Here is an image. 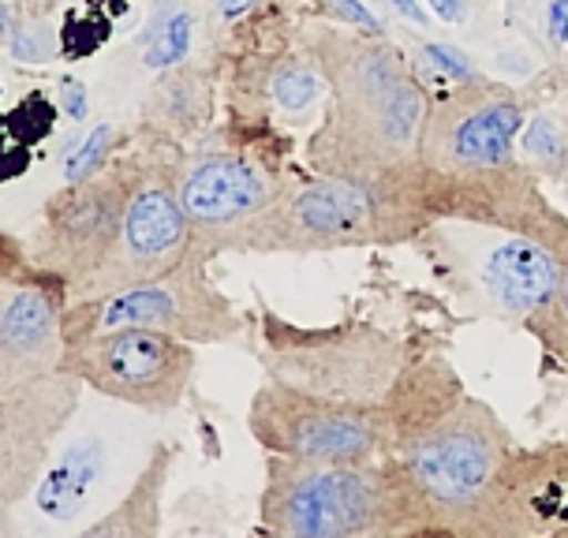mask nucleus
Returning <instances> with one entry per match:
<instances>
[{"instance_id": "1", "label": "nucleus", "mask_w": 568, "mask_h": 538, "mask_svg": "<svg viewBox=\"0 0 568 538\" xmlns=\"http://www.w3.org/2000/svg\"><path fill=\"white\" fill-rule=\"evenodd\" d=\"M385 408L393 419V456L419 490L430 531L468 535L471 516L513 453L505 423L464 389L445 355L404 363Z\"/></svg>"}, {"instance_id": "2", "label": "nucleus", "mask_w": 568, "mask_h": 538, "mask_svg": "<svg viewBox=\"0 0 568 538\" xmlns=\"http://www.w3.org/2000/svg\"><path fill=\"white\" fill-rule=\"evenodd\" d=\"M311 53L326 79V120L307 161L318 176H385L419 161L430 98L397 49L382 38L318 30Z\"/></svg>"}, {"instance_id": "3", "label": "nucleus", "mask_w": 568, "mask_h": 538, "mask_svg": "<svg viewBox=\"0 0 568 538\" xmlns=\"http://www.w3.org/2000/svg\"><path fill=\"white\" fill-rule=\"evenodd\" d=\"M445 217L442 176L423 161L385 176H318L284 195L247 229L240 251H337L419 240Z\"/></svg>"}, {"instance_id": "4", "label": "nucleus", "mask_w": 568, "mask_h": 538, "mask_svg": "<svg viewBox=\"0 0 568 538\" xmlns=\"http://www.w3.org/2000/svg\"><path fill=\"white\" fill-rule=\"evenodd\" d=\"M258 516L262 527L281 538L434 535L423 497L397 456L337 464L266 453Z\"/></svg>"}, {"instance_id": "5", "label": "nucleus", "mask_w": 568, "mask_h": 538, "mask_svg": "<svg viewBox=\"0 0 568 538\" xmlns=\"http://www.w3.org/2000/svg\"><path fill=\"white\" fill-rule=\"evenodd\" d=\"M255 352L266 378L318 397L382 404L404 370V344L367 322L296 326L277 311H258Z\"/></svg>"}, {"instance_id": "6", "label": "nucleus", "mask_w": 568, "mask_h": 538, "mask_svg": "<svg viewBox=\"0 0 568 538\" xmlns=\"http://www.w3.org/2000/svg\"><path fill=\"white\" fill-rule=\"evenodd\" d=\"M247 430L262 449L292 460L371 464L393 456V419L382 404L337 400L266 378L251 397Z\"/></svg>"}, {"instance_id": "7", "label": "nucleus", "mask_w": 568, "mask_h": 538, "mask_svg": "<svg viewBox=\"0 0 568 538\" xmlns=\"http://www.w3.org/2000/svg\"><path fill=\"white\" fill-rule=\"evenodd\" d=\"M120 326L165 329L191 344H225L243 333V318L225 292L210 281L206 262H184L180 270L135 288L75 300L64 307V341H87Z\"/></svg>"}, {"instance_id": "8", "label": "nucleus", "mask_w": 568, "mask_h": 538, "mask_svg": "<svg viewBox=\"0 0 568 538\" xmlns=\"http://www.w3.org/2000/svg\"><path fill=\"white\" fill-rule=\"evenodd\" d=\"M195 344L165 329L120 326L68 344L60 367L75 374L98 397L169 415L184 404L195 382Z\"/></svg>"}, {"instance_id": "9", "label": "nucleus", "mask_w": 568, "mask_h": 538, "mask_svg": "<svg viewBox=\"0 0 568 538\" xmlns=\"http://www.w3.org/2000/svg\"><path fill=\"white\" fill-rule=\"evenodd\" d=\"M131 195V161L105 165L83 184H64L42 206L27 262L57 273L68 284V303L90 288V281L109 266L124 229Z\"/></svg>"}, {"instance_id": "10", "label": "nucleus", "mask_w": 568, "mask_h": 538, "mask_svg": "<svg viewBox=\"0 0 568 538\" xmlns=\"http://www.w3.org/2000/svg\"><path fill=\"white\" fill-rule=\"evenodd\" d=\"M180 172L184 169L161 158L131 161V195L116 251L79 300L135 288L191 262V225L180 202Z\"/></svg>"}, {"instance_id": "11", "label": "nucleus", "mask_w": 568, "mask_h": 538, "mask_svg": "<svg viewBox=\"0 0 568 538\" xmlns=\"http://www.w3.org/2000/svg\"><path fill=\"white\" fill-rule=\"evenodd\" d=\"M524 128V105L501 83H453L430 101L419 131V161L445 180L483 176L513 165V142Z\"/></svg>"}, {"instance_id": "12", "label": "nucleus", "mask_w": 568, "mask_h": 538, "mask_svg": "<svg viewBox=\"0 0 568 538\" xmlns=\"http://www.w3.org/2000/svg\"><path fill=\"white\" fill-rule=\"evenodd\" d=\"M284 180L247 154H210L180 172V202L191 225V262L240 251L243 236L273 202Z\"/></svg>"}, {"instance_id": "13", "label": "nucleus", "mask_w": 568, "mask_h": 538, "mask_svg": "<svg viewBox=\"0 0 568 538\" xmlns=\"http://www.w3.org/2000/svg\"><path fill=\"white\" fill-rule=\"evenodd\" d=\"M83 389L87 385L75 374L60 367L45 378L0 393V531H8L4 516L27 494H34L53 441L79 412Z\"/></svg>"}, {"instance_id": "14", "label": "nucleus", "mask_w": 568, "mask_h": 538, "mask_svg": "<svg viewBox=\"0 0 568 538\" xmlns=\"http://www.w3.org/2000/svg\"><path fill=\"white\" fill-rule=\"evenodd\" d=\"M479 538H568V441L513 449L471 516Z\"/></svg>"}, {"instance_id": "15", "label": "nucleus", "mask_w": 568, "mask_h": 538, "mask_svg": "<svg viewBox=\"0 0 568 538\" xmlns=\"http://www.w3.org/2000/svg\"><path fill=\"white\" fill-rule=\"evenodd\" d=\"M68 284L38 266L0 273V393L60 370Z\"/></svg>"}, {"instance_id": "16", "label": "nucleus", "mask_w": 568, "mask_h": 538, "mask_svg": "<svg viewBox=\"0 0 568 538\" xmlns=\"http://www.w3.org/2000/svg\"><path fill=\"white\" fill-rule=\"evenodd\" d=\"M557 281H561V262L554 251L535 236L505 229L475 266V284H479L486 307L501 318L527 322L535 333L554 311Z\"/></svg>"}, {"instance_id": "17", "label": "nucleus", "mask_w": 568, "mask_h": 538, "mask_svg": "<svg viewBox=\"0 0 568 538\" xmlns=\"http://www.w3.org/2000/svg\"><path fill=\"white\" fill-rule=\"evenodd\" d=\"M176 460V449L169 441H158L150 453L146 468L131 483V490L101 516L98 524L87 527L90 538H146L161 531V497H165V483Z\"/></svg>"}, {"instance_id": "18", "label": "nucleus", "mask_w": 568, "mask_h": 538, "mask_svg": "<svg viewBox=\"0 0 568 538\" xmlns=\"http://www.w3.org/2000/svg\"><path fill=\"white\" fill-rule=\"evenodd\" d=\"M101 468H105V441L101 438H79L68 449H60L53 460L45 464L42 479L34 486L38 509L53 520H71L83 509L90 497V486L98 483Z\"/></svg>"}, {"instance_id": "19", "label": "nucleus", "mask_w": 568, "mask_h": 538, "mask_svg": "<svg viewBox=\"0 0 568 538\" xmlns=\"http://www.w3.org/2000/svg\"><path fill=\"white\" fill-rule=\"evenodd\" d=\"M191 42H195V12L191 8H158L150 16L146 30H142V64L146 68H176L184 64V57L191 53Z\"/></svg>"}, {"instance_id": "20", "label": "nucleus", "mask_w": 568, "mask_h": 538, "mask_svg": "<svg viewBox=\"0 0 568 538\" xmlns=\"http://www.w3.org/2000/svg\"><path fill=\"white\" fill-rule=\"evenodd\" d=\"M120 139H124V128L113 124V120H101V124L90 128L83 142L64 158V169H60L64 184H83V180L98 176V172L113 161Z\"/></svg>"}, {"instance_id": "21", "label": "nucleus", "mask_w": 568, "mask_h": 538, "mask_svg": "<svg viewBox=\"0 0 568 538\" xmlns=\"http://www.w3.org/2000/svg\"><path fill=\"white\" fill-rule=\"evenodd\" d=\"M322 87H326V79H322L318 64H303V60H284V64L273 71V83H270V94L273 101L284 109V113H307V109L318 101Z\"/></svg>"}, {"instance_id": "22", "label": "nucleus", "mask_w": 568, "mask_h": 538, "mask_svg": "<svg viewBox=\"0 0 568 538\" xmlns=\"http://www.w3.org/2000/svg\"><path fill=\"white\" fill-rule=\"evenodd\" d=\"M158 109L161 120L172 128H195V120L202 113H210V90L199 87V79L191 75H176L172 83L158 90Z\"/></svg>"}, {"instance_id": "23", "label": "nucleus", "mask_w": 568, "mask_h": 538, "mask_svg": "<svg viewBox=\"0 0 568 538\" xmlns=\"http://www.w3.org/2000/svg\"><path fill=\"white\" fill-rule=\"evenodd\" d=\"M524 154L531 158L535 169L550 172V176H561L568 169V142L550 116H535L524 124Z\"/></svg>"}, {"instance_id": "24", "label": "nucleus", "mask_w": 568, "mask_h": 538, "mask_svg": "<svg viewBox=\"0 0 568 538\" xmlns=\"http://www.w3.org/2000/svg\"><path fill=\"white\" fill-rule=\"evenodd\" d=\"M419 57L426 68L438 71L445 83H483V71L471 64V57H464L460 49H453L445 42H423Z\"/></svg>"}, {"instance_id": "25", "label": "nucleus", "mask_w": 568, "mask_h": 538, "mask_svg": "<svg viewBox=\"0 0 568 538\" xmlns=\"http://www.w3.org/2000/svg\"><path fill=\"white\" fill-rule=\"evenodd\" d=\"M8 45H12V57L19 64H49L57 53V38H53V30H49V23H23Z\"/></svg>"}, {"instance_id": "26", "label": "nucleus", "mask_w": 568, "mask_h": 538, "mask_svg": "<svg viewBox=\"0 0 568 538\" xmlns=\"http://www.w3.org/2000/svg\"><path fill=\"white\" fill-rule=\"evenodd\" d=\"M539 337H542L546 348L557 352L568 363V258H561V281H557V300H554L550 318L542 322Z\"/></svg>"}, {"instance_id": "27", "label": "nucleus", "mask_w": 568, "mask_h": 538, "mask_svg": "<svg viewBox=\"0 0 568 538\" xmlns=\"http://www.w3.org/2000/svg\"><path fill=\"white\" fill-rule=\"evenodd\" d=\"M329 4V12H337L348 19L352 27H359V30H367V34H382V23H378V16H371L367 8L359 4V0H326Z\"/></svg>"}, {"instance_id": "28", "label": "nucleus", "mask_w": 568, "mask_h": 538, "mask_svg": "<svg viewBox=\"0 0 568 538\" xmlns=\"http://www.w3.org/2000/svg\"><path fill=\"white\" fill-rule=\"evenodd\" d=\"M60 105H64V113L75 120V124H83L87 113H90L87 87L79 83V79H64V83H60Z\"/></svg>"}, {"instance_id": "29", "label": "nucleus", "mask_w": 568, "mask_h": 538, "mask_svg": "<svg viewBox=\"0 0 568 538\" xmlns=\"http://www.w3.org/2000/svg\"><path fill=\"white\" fill-rule=\"evenodd\" d=\"M546 34H550L557 49L568 45V0H550L546 4Z\"/></svg>"}, {"instance_id": "30", "label": "nucleus", "mask_w": 568, "mask_h": 538, "mask_svg": "<svg viewBox=\"0 0 568 538\" xmlns=\"http://www.w3.org/2000/svg\"><path fill=\"white\" fill-rule=\"evenodd\" d=\"M426 4L434 8L442 23H464L468 19V0H426Z\"/></svg>"}, {"instance_id": "31", "label": "nucleus", "mask_w": 568, "mask_h": 538, "mask_svg": "<svg viewBox=\"0 0 568 538\" xmlns=\"http://www.w3.org/2000/svg\"><path fill=\"white\" fill-rule=\"evenodd\" d=\"M385 4H389L397 16L408 19V23H415V27H430V12H426L419 0H385Z\"/></svg>"}, {"instance_id": "32", "label": "nucleus", "mask_w": 568, "mask_h": 538, "mask_svg": "<svg viewBox=\"0 0 568 538\" xmlns=\"http://www.w3.org/2000/svg\"><path fill=\"white\" fill-rule=\"evenodd\" d=\"M16 4L12 0H0V45L4 42H12V34H16Z\"/></svg>"}, {"instance_id": "33", "label": "nucleus", "mask_w": 568, "mask_h": 538, "mask_svg": "<svg viewBox=\"0 0 568 538\" xmlns=\"http://www.w3.org/2000/svg\"><path fill=\"white\" fill-rule=\"evenodd\" d=\"M258 0H217V12L225 16V19H236V16H243V12H251Z\"/></svg>"}]
</instances>
